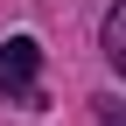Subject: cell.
I'll use <instances>...</instances> for the list:
<instances>
[{"label":"cell","mask_w":126,"mask_h":126,"mask_svg":"<svg viewBox=\"0 0 126 126\" xmlns=\"http://www.w3.org/2000/svg\"><path fill=\"white\" fill-rule=\"evenodd\" d=\"M105 63L126 77V0H112V14H105Z\"/></svg>","instance_id":"2"},{"label":"cell","mask_w":126,"mask_h":126,"mask_svg":"<svg viewBox=\"0 0 126 126\" xmlns=\"http://www.w3.org/2000/svg\"><path fill=\"white\" fill-rule=\"evenodd\" d=\"M0 91L21 98V105H42V49H35V35L0 42Z\"/></svg>","instance_id":"1"},{"label":"cell","mask_w":126,"mask_h":126,"mask_svg":"<svg viewBox=\"0 0 126 126\" xmlns=\"http://www.w3.org/2000/svg\"><path fill=\"white\" fill-rule=\"evenodd\" d=\"M98 126H126V105L119 98H98Z\"/></svg>","instance_id":"3"}]
</instances>
